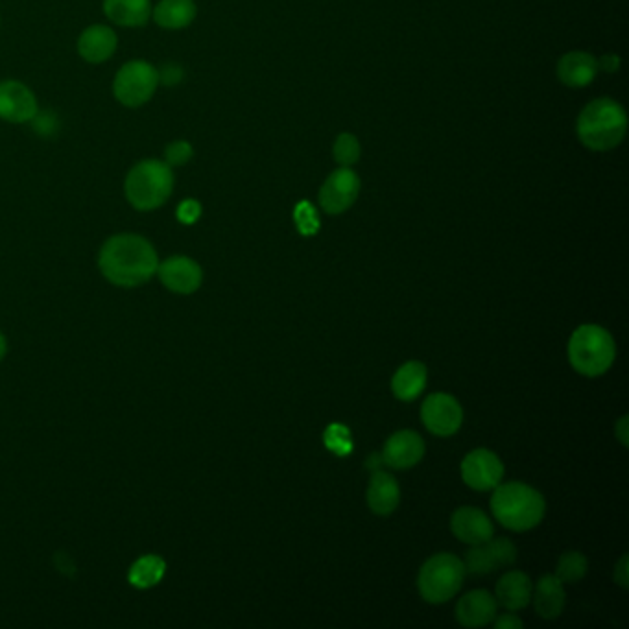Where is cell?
Segmentation results:
<instances>
[{
	"label": "cell",
	"instance_id": "5",
	"mask_svg": "<svg viewBox=\"0 0 629 629\" xmlns=\"http://www.w3.org/2000/svg\"><path fill=\"white\" fill-rule=\"evenodd\" d=\"M174 189V174L163 161H143L131 168L126 179V196L139 211H154L167 202Z\"/></svg>",
	"mask_w": 629,
	"mask_h": 629
},
{
	"label": "cell",
	"instance_id": "7",
	"mask_svg": "<svg viewBox=\"0 0 629 629\" xmlns=\"http://www.w3.org/2000/svg\"><path fill=\"white\" fill-rule=\"evenodd\" d=\"M159 84V72L143 60L128 61L115 78V96L120 104L139 107L146 104Z\"/></svg>",
	"mask_w": 629,
	"mask_h": 629
},
{
	"label": "cell",
	"instance_id": "4",
	"mask_svg": "<svg viewBox=\"0 0 629 629\" xmlns=\"http://www.w3.org/2000/svg\"><path fill=\"white\" fill-rule=\"evenodd\" d=\"M617 345L613 336L598 325H582L569 340L572 368L585 377H600L613 366Z\"/></svg>",
	"mask_w": 629,
	"mask_h": 629
},
{
	"label": "cell",
	"instance_id": "8",
	"mask_svg": "<svg viewBox=\"0 0 629 629\" xmlns=\"http://www.w3.org/2000/svg\"><path fill=\"white\" fill-rule=\"evenodd\" d=\"M517 561V548L506 537L499 539H489L482 545H473L471 550H467L463 567L465 574L471 576H487L495 570L506 569Z\"/></svg>",
	"mask_w": 629,
	"mask_h": 629
},
{
	"label": "cell",
	"instance_id": "23",
	"mask_svg": "<svg viewBox=\"0 0 629 629\" xmlns=\"http://www.w3.org/2000/svg\"><path fill=\"white\" fill-rule=\"evenodd\" d=\"M104 12L120 26H143L148 23L150 0H104Z\"/></svg>",
	"mask_w": 629,
	"mask_h": 629
},
{
	"label": "cell",
	"instance_id": "28",
	"mask_svg": "<svg viewBox=\"0 0 629 629\" xmlns=\"http://www.w3.org/2000/svg\"><path fill=\"white\" fill-rule=\"evenodd\" d=\"M325 447L329 451H333L338 456L351 454L353 451V441H351V432L342 425H331L325 430Z\"/></svg>",
	"mask_w": 629,
	"mask_h": 629
},
{
	"label": "cell",
	"instance_id": "18",
	"mask_svg": "<svg viewBox=\"0 0 629 629\" xmlns=\"http://www.w3.org/2000/svg\"><path fill=\"white\" fill-rule=\"evenodd\" d=\"M532 600H534L535 613L541 618L552 620L558 618L563 609H565V587L563 582L559 580L556 574H548L543 576L532 591Z\"/></svg>",
	"mask_w": 629,
	"mask_h": 629
},
{
	"label": "cell",
	"instance_id": "11",
	"mask_svg": "<svg viewBox=\"0 0 629 629\" xmlns=\"http://www.w3.org/2000/svg\"><path fill=\"white\" fill-rule=\"evenodd\" d=\"M502 476H504V465L495 452L476 449L463 458V482L476 491L495 489L502 482Z\"/></svg>",
	"mask_w": 629,
	"mask_h": 629
},
{
	"label": "cell",
	"instance_id": "25",
	"mask_svg": "<svg viewBox=\"0 0 629 629\" xmlns=\"http://www.w3.org/2000/svg\"><path fill=\"white\" fill-rule=\"evenodd\" d=\"M165 572L167 563L163 559L159 556H144L131 567L130 583L137 589H148L161 582Z\"/></svg>",
	"mask_w": 629,
	"mask_h": 629
},
{
	"label": "cell",
	"instance_id": "30",
	"mask_svg": "<svg viewBox=\"0 0 629 629\" xmlns=\"http://www.w3.org/2000/svg\"><path fill=\"white\" fill-rule=\"evenodd\" d=\"M192 157V146L185 141H176L167 148L168 167H181Z\"/></svg>",
	"mask_w": 629,
	"mask_h": 629
},
{
	"label": "cell",
	"instance_id": "34",
	"mask_svg": "<svg viewBox=\"0 0 629 629\" xmlns=\"http://www.w3.org/2000/svg\"><path fill=\"white\" fill-rule=\"evenodd\" d=\"M615 434H617L620 443H622L624 447H628V417H622V419L618 421L617 427H615Z\"/></svg>",
	"mask_w": 629,
	"mask_h": 629
},
{
	"label": "cell",
	"instance_id": "27",
	"mask_svg": "<svg viewBox=\"0 0 629 629\" xmlns=\"http://www.w3.org/2000/svg\"><path fill=\"white\" fill-rule=\"evenodd\" d=\"M334 159L342 165V167H351L360 159V143L355 135L351 133H342L338 135L333 148Z\"/></svg>",
	"mask_w": 629,
	"mask_h": 629
},
{
	"label": "cell",
	"instance_id": "35",
	"mask_svg": "<svg viewBox=\"0 0 629 629\" xmlns=\"http://www.w3.org/2000/svg\"><path fill=\"white\" fill-rule=\"evenodd\" d=\"M598 67H602V69H606V71L613 72L618 69V58L617 56H607V58H602V60L598 61Z\"/></svg>",
	"mask_w": 629,
	"mask_h": 629
},
{
	"label": "cell",
	"instance_id": "2",
	"mask_svg": "<svg viewBox=\"0 0 629 629\" xmlns=\"http://www.w3.org/2000/svg\"><path fill=\"white\" fill-rule=\"evenodd\" d=\"M628 117L624 107L611 98H598L583 107L576 131L583 146L593 152H609L624 141Z\"/></svg>",
	"mask_w": 629,
	"mask_h": 629
},
{
	"label": "cell",
	"instance_id": "14",
	"mask_svg": "<svg viewBox=\"0 0 629 629\" xmlns=\"http://www.w3.org/2000/svg\"><path fill=\"white\" fill-rule=\"evenodd\" d=\"M37 115L34 93L21 82L0 84V119L8 122H28Z\"/></svg>",
	"mask_w": 629,
	"mask_h": 629
},
{
	"label": "cell",
	"instance_id": "24",
	"mask_svg": "<svg viewBox=\"0 0 629 629\" xmlns=\"http://www.w3.org/2000/svg\"><path fill=\"white\" fill-rule=\"evenodd\" d=\"M196 17V4L192 0H161L154 10L155 23L168 30L189 26Z\"/></svg>",
	"mask_w": 629,
	"mask_h": 629
},
{
	"label": "cell",
	"instance_id": "16",
	"mask_svg": "<svg viewBox=\"0 0 629 629\" xmlns=\"http://www.w3.org/2000/svg\"><path fill=\"white\" fill-rule=\"evenodd\" d=\"M497 600L487 591H471L456 606V618L465 628H482L497 617Z\"/></svg>",
	"mask_w": 629,
	"mask_h": 629
},
{
	"label": "cell",
	"instance_id": "19",
	"mask_svg": "<svg viewBox=\"0 0 629 629\" xmlns=\"http://www.w3.org/2000/svg\"><path fill=\"white\" fill-rule=\"evenodd\" d=\"M401 500V489L397 480L386 471H373L368 487V504L377 515H390L397 510Z\"/></svg>",
	"mask_w": 629,
	"mask_h": 629
},
{
	"label": "cell",
	"instance_id": "10",
	"mask_svg": "<svg viewBox=\"0 0 629 629\" xmlns=\"http://www.w3.org/2000/svg\"><path fill=\"white\" fill-rule=\"evenodd\" d=\"M360 179L349 167L338 168L320 190V205L325 213L342 214L357 202Z\"/></svg>",
	"mask_w": 629,
	"mask_h": 629
},
{
	"label": "cell",
	"instance_id": "33",
	"mask_svg": "<svg viewBox=\"0 0 629 629\" xmlns=\"http://www.w3.org/2000/svg\"><path fill=\"white\" fill-rule=\"evenodd\" d=\"M613 578H615V582H617L622 589H628V556H622V559L618 561Z\"/></svg>",
	"mask_w": 629,
	"mask_h": 629
},
{
	"label": "cell",
	"instance_id": "31",
	"mask_svg": "<svg viewBox=\"0 0 629 629\" xmlns=\"http://www.w3.org/2000/svg\"><path fill=\"white\" fill-rule=\"evenodd\" d=\"M200 214H202V205L196 202V200H185V202L179 205V222H183V224H187V226L194 224V222L200 218Z\"/></svg>",
	"mask_w": 629,
	"mask_h": 629
},
{
	"label": "cell",
	"instance_id": "6",
	"mask_svg": "<svg viewBox=\"0 0 629 629\" xmlns=\"http://www.w3.org/2000/svg\"><path fill=\"white\" fill-rule=\"evenodd\" d=\"M463 561L452 554H436L419 570L417 589L428 604H445L462 589Z\"/></svg>",
	"mask_w": 629,
	"mask_h": 629
},
{
	"label": "cell",
	"instance_id": "29",
	"mask_svg": "<svg viewBox=\"0 0 629 629\" xmlns=\"http://www.w3.org/2000/svg\"><path fill=\"white\" fill-rule=\"evenodd\" d=\"M294 216H296L297 229H299L301 235L310 237V235H316V233H318V229H320V218H318L316 209H314L309 202L299 203Z\"/></svg>",
	"mask_w": 629,
	"mask_h": 629
},
{
	"label": "cell",
	"instance_id": "20",
	"mask_svg": "<svg viewBox=\"0 0 629 629\" xmlns=\"http://www.w3.org/2000/svg\"><path fill=\"white\" fill-rule=\"evenodd\" d=\"M598 60L587 52H569L558 63L559 80L569 87H585L591 84L598 72Z\"/></svg>",
	"mask_w": 629,
	"mask_h": 629
},
{
	"label": "cell",
	"instance_id": "1",
	"mask_svg": "<svg viewBox=\"0 0 629 629\" xmlns=\"http://www.w3.org/2000/svg\"><path fill=\"white\" fill-rule=\"evenodd\" d=\"M98 262L107 281L117 286L144 285L159 268L154 246L139 235L109 238L100 251Z\"/></svg>",
	"mask_w": 629,
	"mask_h": 629
},
{
	"label": "cell",
	"instance_id": "36",
	"mask_svg": "<svg viewBox=\"0 0 629 629\" xmlns=\"http://www.w3.org/2000/svg\"><path fill=\"white\" fill-rule=\"evenodd\" d=\"M4 355H6V340H4V336L0 334V360H2Z\"/></svg>",
	"mask_w": 629,
	"mask_h": 629
},
{
	"label": "cell",
	"instance_id": "9",
	"mask_svg": "<svg viewBox=\"0 0 629 629\" xmlns=\"http://www.w3.org/2000/svg\"><path fill=\"white\" fill-rule=\"evenodd\" d=\"M421 419L428 432L447 438L462 427V406L449 393H432L421 406Z\"/></svg>",
	"mask_w": 629,
	"mask_h": 629
},
{
	"label": "cell",
	"instance_id": "26",
	"mask_svg": "<svg viewBox=\"0 0 629 629\" xmlns=\"http://www.w3.org/2000/svg\"><path fill=\"white\" fill-rule=\"evenodd\" d=\"M587 569H589V563L582 552L570 550L559 558L556 576L563 583H576L587 576Z\"/></svg>",
	"mask_w": 629,
	"mask_h": 629
},
{
	"label": "cell",
	"instance_id": "17",
	"mask_svg": "<svg viewBox=\"0 0 629 629\" xmlns=\"http://www.w3.org/2000/svg\"><path fill=\"white\" fill-rule=\"evenodd\" d=\"M532 591H534L532 580L524 572L510 570L497 583L495 600L508 611H519L532 602Z\"/></svg>",
	"mask_w": 629,
	"mask_h": 629
},
{
	"label": "cell",
	"instance_id": "12",
	"mask_svg": "<svg viewBox=\"0 0 629 629\" xmlns=\"http://www.w3.org/2000/svg\"><path fill=\"white\" fill-rule=\"evenodd\" d=\"M425 456V441L414 430H401L388 438L382 462L393 469H410L423 460Z\"/></svg>",
	"mask_w": 629,
	"mask_h": 629
},
{
	"label": "cell",
	"instance_id": "22",
	"mask_svg": "<svg viewBox=\"0 0 629 629\" xmlns=\"http://www.w3.org/2000/svg\"><path fill=\"white\" fill-rule=\"evenodd\" d=\"M425 386H427V368L425 364L417 360L406 362L393 375V395L401 401H414L423 393Z\"/></svg>",
	"mask_w": 629,
	"mask_h": 629
},
{
	"label": "cell",
	"instance_id": "3",
	"mask_svg": "<svg viewBox=\"0 0 629 629\" xmlns=\"http://www.w3.org/2000/svg\"><path fill=\"white\" fill-rule=\"evenodd\" d=\"M491 511L497 521L511 532H528L543 521L546 504L543 495L534 487L510 482L495 487Z\"/></svg>",
	"mask_w": 629,
	"mask_h": 629
},
{
	"label": "cell",
	"instance_id": "15",
	"mask_svg": "<svg viewBox=\"0 0 629 629\" xmlns=\"http://www.w3.org/2000/svg\"><path fill=\"white\" fill-rule=\"evenodd\" d=\"M452 534L467 545H482L495 535L493 523L486 513L478 508H460L454 511L451 519Z\"/></svg>",
	"mask_w": 629,
	"mask_h": 629
},
{
	"label": "cell",
	"instance_id": "13",
	"mask_svg": "<svg viewBox=\"0 0 629 629\" xmlns=\"http://www.w3.org/2000/svg\"><path fill=\"white\" fill-rule=\"evenodd\" d=\"M157 273L174 294H192L202 285L203 273L198 262L192 261L189 257H170L163 264H159Z\"/></svg>",
	"mask_w": 629,
	"mask_h": 629
},
{
	"label": "cell",
	"instance_id": "21",
	"mask_svg": "<svg viewBox=\"0 0 629 629\" xmlns=\"http://www.w3.org/2000/svg\"><path fill=\"white\" fill-rule=\"evenodd\" d=\"M115 48H117L115 32L102 24L87 28L78 41V50L82 58L89 63H102L109 60Z\"/></svg>",
	"mask_w": 629,
	"mask_h": 629
},
{
	"label": "cell",
	"instance_id": "32",
	"mask_svg": "<svg viewBox=\"0 0 629 629\" xmlns=\"http://www.w3.org/2000/svg\"><path fill=\"white\" fill-rule=\"evenodd\" d=\"M495 628L499 629H521L523 628V620L517 617V615H511V613H504L500 617H495Z\"/></svg>",
	"mask_w": 629,
	"mask_h": 629
}]
</instances>
